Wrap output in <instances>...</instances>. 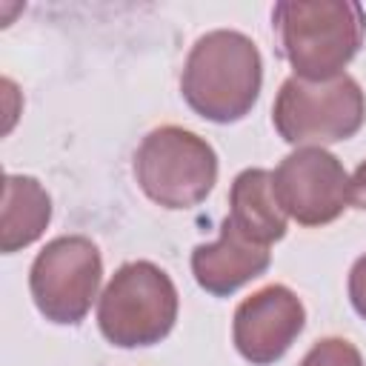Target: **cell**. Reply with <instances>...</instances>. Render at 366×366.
I'll list each match as a JSON object with an SVG mask.
<instances>
[{
  "instance_id": "cell-12",
  "label": "cell",
  "mask_w": 366,
  "mask_h": 366,
  "mask_svg": "<svg viewBox=\"0 0 366 366\" xmlns=\"http://www.w3.org/2000/svg\"><path fill=\"white\" fill-rule=\"evenodd\" d=\"M300 366H363L360 349L346 337L317 340L300 360Z\"/></svg>"
},
{
  "instance_id": "cell-10",
  "label": "cell",
  "mask_w": 366,
  "mask_h": 366,
  "mask_svg": "<svg viewBox=\"0 0 366 366\" xmlns=\"http://www.w3.org/2000/svg\"><path fill=\"white\" fill-rule=\"evenodd\" d=\"M234 229L260 246H272L286 234V212L277 203L272 172L243 169L229 189V217Z\"/></svg>"
},
{
  "instance_id": "cell-5",
  "label": "cell",
  "mask_w": 366,
  "mask_h": 366,
  "mask_svg": "<svg viewBox=\"0 0 366 366\" xmlns=\"http://www.w3.org/2000/svg\"><path fill=\"white\" fill-rule=\"evenodd\" d=\"M366 120V94L352 74L332 80L286 77L272 106L277 134L292 146H326L349 140Z\"/></svg>"
},
{
  "instance_id": "cell-7",
  "label": "cell",
  "mask_w": 366,
  "mask_h": 366,
  "mask_svg": "<svg viewBox=\"0 0 366 366\" xmlns=\"http://www.w3.org/2000/svg\"><path fill=\"white\" fill-rule=\"evenodd\" d=\"M272 183L280 209L300 226H326L349 206V174L323 146L289 152L272 172Z\"/></svg>"
},
{
  "instance_id": "cell-8",
  "label": "cell",
  "mask_w": 366,
  "mask_h": 366,
  "mask_svg": "<svg viewBox=\"0 0 366 366\" xmlns=\"http://www.w3.org/2000/svg\"><path fill=\"white\" fill-rule=\"evenodd\" d=\"M306 326V309L300 297L283 286L269 283L240 300L232 317V340L240 357L254 366L277 363Z\"/></svg>"
},
{
  "instance_id": "cell-1",
  "label": "cell",
  "mask_w": 366,
  "mask_h": 366,
  "mask_svg": "<svg viewBox=\"0 0 366 366\" xmlns=\"http://www.w3.org/2000/svg\"><path fill=\"white\" fill-rule=\"evenodd\" d=\"M263 86V57L252 37L234 29H214L194 40L180 74V94L209 123L243 120Z\"/></svg>"
},
{
  "instance_id": "cell-11",
  "label": "cell",
  "mask_w": 366,
  "mask_h": 366,
  "mask_svg": "<svg viewBox=\"0 0 366 366\" xmlns=\"http://www.w3.org/2000/svg\"><path fill=\"white\" fill-rule=\"evenodd\" d=\"M51 220V197L37 177L6 174L0 206V249L6 254L31 246Z\"/></svg>"
},
{
  "instance_id": "cell-3",
  "label": "cell",
  "mask_w": 366,
  "mask_h": 366,
  "mask_svg": "<svg viewBox=\"0 0 366 366\" xmlns=\"http://www.w3.org/2000/svg\"><path fill=\"white\" fill-rule=\"evenodd\" d=\"M180 297L172 277L152 260L123 263L97 300L100 335L120 349L160 343L177 320Z\"/></svg>"
},
{
  "instance_id": "cell-9",
  "label": "cell",
  "mask_w": 366,
  "mask_h": 366,
  "mask_svg": "<svg viewBox=\"0 0 366 366\" xmlns=\"http://www.w3.org/2000/svg\"><path fill=\"white\" fill-rule=\"evenodd\" d=\"M272 263L269 246L254 243L229 220L220 226V237L200 243L192 252V274L197 286L214 297H229L249 280L260 277Z\"/></svg>"
},
{
  "instance_id": "cell-14",
  "label": "cell",
  "mask_w": 366,
  "mask_h": 366,
  "mask_svg": "<svg viewBox=\"0 0 366 366\" xmlns=\"http://www.w3.org/2000/svg\"><path fill=\"white\" fill-rule=\"evenodd\" d=\"M349 203L355 209L366 212V160L355 169V174L349 177Z\"/></svg>"
},
{
  "instance_id": "cell-6",
  "label": "cell",
  "mask_w": 366,
  "mask_h": 366,
  "mask_svg": "<svg viewBox=\"0 0 366 366\" xmlns=\"http://www.w3.org/2000/svg\"><path fill=\"white\" fill-rule=\"evenodd\" d=\"M100 277V249L83 234H60L37 252L29 272V292L46 320L77 326L97 297Z\"/></svg>"
},
{
  "instance_id": "cell-13",
  "label": "cell",
  "mask_w": 366,
  "mask_h": 366,
  "mask_svg": "<svg viewBox=\"0 0 366 366\" xmlns=\"http://www.w3.org/2000/svg\"><path fill=\"white\" fill-rule=\"evenodd\" d=\"M349 300L352 309L366 320V254H360L349 269Z\"/></svg>"
},
{
  "instance_id": "cell-4",
  "label": "cell",
  "mask_w": 366,
  "mask_h": 366,
  "mask_svg": "<svg viewBox=\"0 0 366 366\" xmlns=\"http://www.w3.org/2000/svg\"><path fill=\"white\" fill-rule=\"evenodd\" d=\"M134 177L152 203L172 212L194 209L217 183V154L189 129L157 126L134 152Z\"/></svg>"
},
{
  "instance_id": "cell-2",
  "label": "cell",
  "mask_w": 366,
  "mask_h": 366,
  "mask_svg": "<svg viewBox=\"0 0 366 366\" xmlns=\"http://www.w3.org/2000/svg\"><path fill=\"white\" fill-rule=\"evenodd\" d=\"M277 46L295 77L332 80L355 60L366 37L357 0H280L272 9Z\"/></svg>"
}]
</instances>
